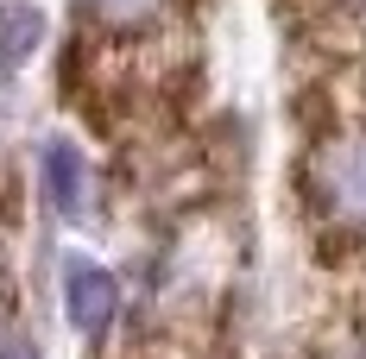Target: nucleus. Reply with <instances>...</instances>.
Wrapping results in <instances>:
<instances>
[{"label":"nucleus","mask_w":366,"mask_h":359,"mask_svg":"<svg viewBox=\"0 0 366 359\" xmlns=\"http://www.w3.org/2000/svg\"><path fill=\"white\" fill-rule=\"evenodd\" d=\"M316 189L341 221H366V133H341L316 151Z\"/></svg>","instance_id":"f257e3e1"},{"label":"nucleus","mask_w":366,"mask_h":359,"mask_svg":"<svg viewBox=\"0 0 366 359\" xmlns=\"http://www.w3.org/2000/svg\"><path fill=\"white\" fill-rule=\"evenodd\" d=\"M38 171H44V196L57 202V215H89L95 208V177H89V164H82V151L64 139L44 145V158H38Z\"/></svg>","instance_id":"f03ea898"},{"label":"nucleus","mask_w":366,"mask_h":359,"mask_svg":"<svg viewBox=\"0 0 366 359\" xmlns=\"http://www.w3.org/2000/svg\"><path fill=\"white\" fill-rule=\"evenodd\" d=\"M114 303H120V290H114V278L102 265H82L76 258L70 271H64V309H70V322L82 334H102L114 322Z\"/></svg>","instance_id":"7ed1b4c3"},{"label":"nucleus","mask_w":366,"mask_h":359,"mask_svg":"<svg viewBox=\"0 0 366 359\" xmlns=\"http://www.w3.org/2000/svg\"><path fill=\"white\" fill-rule=\"evenodd\" d=\"M38 38H44V13L32 0H6L0 6V70H19L38 51Z\"/></svg>","instance_id":"20e7f679"},{"label":"nucleus","mask_w":366,"mask_h":359,"mask_svg":"<svg viewBox=\"0 0 366 359\" xmlns=\"http://www.w3.org/2000/svg\"><path fill=\"white\" fill-rule=\"evenodd\" d=\"M164 0H89V13L95 19H108V26H133V19H152Z\"/></svg>","instance_id":"39448f33"},{"label":"nucleus","mask_w":366,"mask_h":359,"mask_svg":"<svg viewBox=\"0 0 366 359\" xmlns=\"http://www.w3.org/2000/svg\"><path fill=\"white\" fill-rule=\"evenodd\" d=\"M0 359H38V347L19 340V334H0Z\"/></svg>","instance_id":"423d86ee"}]
</instances>
